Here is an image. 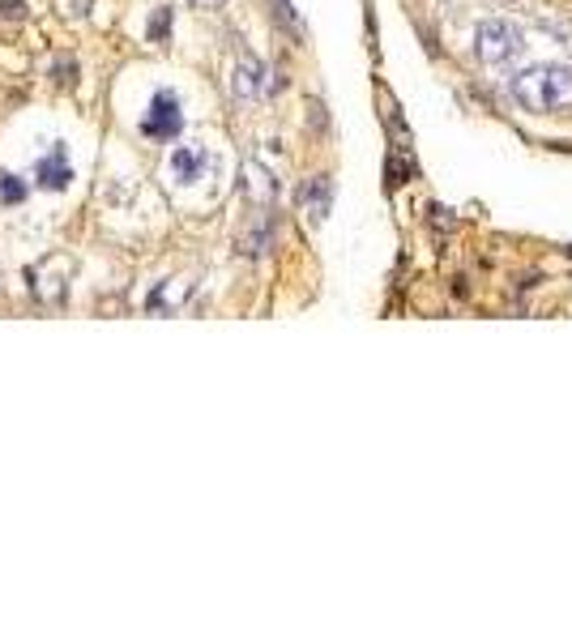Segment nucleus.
Instances as JSON below:
<instances>
[{
  "mask_svg": "<svg viewBox=\"0 0 572 640\" xmlns=\"http://www.w3.org/2000/svg\"><path fill=\"white\" fill-rule=\"evenodd\" d=\"M39 188H52V192H65L73 184V167H69V150L56 146L47 158H39Z\"/></svg>",
  "mask_w": 572,
  "mask_h": 640,
  "instance_id": "20e7f679",
  "label": "nucleus"
},
{
  "mask_svg": "<svg viewBox=\"0 0 572 640\" xmlns=\"http://www.w3.org/2000/svg\"><path fill=\"white\" fill-rule=\"evenodd\" d=\"M0 18L18 22V18H26V5H22V0H0Z\"/></svg>",
  "mask_w": 572,
  "mask_h": 640,
  "instance_id": "9d476101",
  "label": "nucleus"
},
{
  "mask_svg": "<svg viewBox=\"0 0 572 640\" xmlns=\"http://www.w3.org/2000/svg\"><path fill=\"white\" fill-rule=\"evenodd\" d=\"M513 99L530 116H560L572 107V69L564 64H530L513 77Z\"/></svg>",
  "mask_w": 572,
  "mask_h": 640,
  "instance_id": "f257e3e1",
  "label": "nucleus"
},
{
  "mask_svg": "<svg viewBox=\"0 0 572 640\" xmlns=\"http://www.w3.org/2000/svg\"><path fill=\"white\" fill-rule=\"evenodd\" d=\"M167 35H171V9H158L150 22V43H163Z\"/></svg>",
  "mask_w": 572,
  "mask_h": 640,
  "instance_id": "1a4fd4ad",
  "label": "nucleus"
},
{
  "mask_svg": "<svg viewBox=\"0 0 572 640\" xmlns=\"http://www.w3.org/2000/svg\"><path fill=\"white\" fill-rule=\"evenodd\" d=\"M184 128V111H180V99L171 90H158L150 99V111L141 116V133L154 137V141H171Z\"/></svg>",
  "mask_w": 572,
  "mask_h": 640,
  "instance_id": "7ed1b4c3",
  "label": "nucleus"
},
{
  "mask_svg": "<svg viewBox=\"0 0 572 640\" xmlns=\"http://www.w3.org/2000/svg\"><path fill=\"white\" fill-rule=\"evenodd\" d=\"M329 197H333V192H329V180H325V175H316V180L304 188V201H308L312 222H321V218L329 214Z\"/></svg>",
  "mask_w": 572,
  "mask_h": 640,
  "instance_id": "0eeeda50",
  "label": "nucleus"
},
{
  "mask_svg": "<svg viewBox=\"0 0 572 640\" xmlns=\"http://www.w3.org/2000/svg\"><path fill=\"white\" fill-rule=\"evenodd\" d=\"M22 201H26V184L18 175L0 171V205H22Z\"/></svg>",
  "mask_w": 572,
  "mask_h": 640,
  "instance_id": "6e6552de",
  "label": "nucleus"
},
{
  "mask_svg": "<svg viewBox=\"0 0 572 640\" xmlns=\"http://www.w3.org/2000/svg\"><path fill=\"white\" fill-rule=\"evenodd\" d=\"M193 5H201V9H218L222 0H193Z\"/></svg>",
  "mask_w": 572,
  "mask_h": 640,
  "instance_id": "9b49d317",
  "label": "nucleus"
},
{
  "mask_svg": "<svg viewBox=\"0 0 572 640\" xmlns=\"http://www.w3.org/2000/svg\"><path fill=\"white\" fill-rule=\"evenodd\" d=\"M261 64L252 60V64H240V69H235V99H257V94L265 90V82H261Z\"/></svg>",
  "mask_w": 572,
  "mask_h": 640,
  "instance_id": "423d86ee",
  "label": "nucleus"
},
{
  "mask_svg": "<svg viewBox=\"0 0 572 640\" xmlns=\"http://www.w3.org/2000/svg\"><path fill=\"white\" fill-rule=\"evenodd\" d=\"M205 167H210V154H201V150H193V146H180L176 154H171V175H176L180 184L201 180Z\"/></svg>",
  "mask_w": 572,
  "mask_h": 640,
  "instance_id": "39448f33",
  "label": "nucleus"
},
{
  "mask_svg": "<svg viewBox=\"0 0 572 640\" xmlns=\"http://www.w3.org/2000/svg\"><path fill=\"white\" fill-rule=\"evenodd\" d=\"M474 52H479V60L491 64V69H504V64H513L526 52V35L508 18H487L474 30Z\"/></svg>",
  "mask_w": 572,
  "mask_h": 640,
  "instance_id": "f03ea898",
  "label": "nucleus"
}]
</instances>
